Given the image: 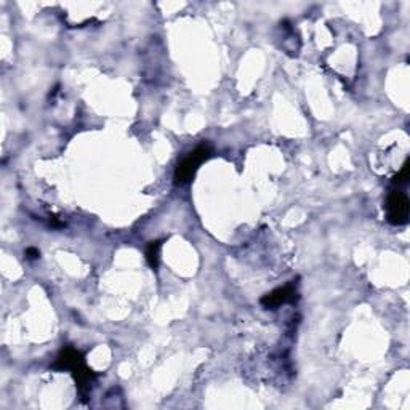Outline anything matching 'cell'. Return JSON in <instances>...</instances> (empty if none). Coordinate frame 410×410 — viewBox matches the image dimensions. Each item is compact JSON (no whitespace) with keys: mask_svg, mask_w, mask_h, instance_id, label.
I'll list each match as a JSON object with an SVG mask.
<instances>
[{"mask_svg":"<svg viewBox=\"0 0 410 410\" xmlns=\"http://www.w3.org/2000/svg\"><path fill=\"white\" fill-rule=\"evenodd\" d=\"M52 369L69 370L81 391H84L91 382L95 380V373L89 369L87 364H85L84 354L72 346H64L63 350L59 351L57 360H55L52 365Z\"/></svg>","mask_w":410,"mask_h":410,"instance_id":"cell-1","label":"cell"},{"mask_svg":"<svg viewBox=\"0 0 410 410\" xmlns=\"http://www.w3.org/2000/svg\"><path fill=\"white\" fill-rule=\"evenodd\" d=\"M212 154L213 152L210 149V146H207V144L198 146L194 151L189 152V154L183 159L178 165H176L175 175H173L175 185L176 186L188 185V183L194 178V175L198 173L200 165L209 161Z\"/></svg>","mask_w":410,"mask_h":410,"instance_id":"cell-2","label":"cell"},{"mask_svg":"<svg viewBox=\"0 0 410 410\" xmlns=\"http://www.w3.org/2000/svg\"><path fill=\"white\" fill-rule=\"evenodd\" d=\"M387 217L388 222L394 226H404L409 222V212H410V204L407 195L397 191H391L387 198Z\"/></svg>","mask_w":410,"mask_h":410,"instance_id":"cell-3","label":"cell"},{"mask_svg":"<svg viewBox=\"0 0 410 410\" xmlns=\"http://www.w3.org/2000/svg\"><path fill=\"white\" fill-rule=\"evenodd\" d=\"M297 300H298L297 287L295 284L290 283L284 287H279V289L273 290L271 293H266V295L260 300V303L263 308H266V309H276L283 304L295 303Z\"/></svg>","mask_w":410,"mask_h":410,"instance_id":"cell-4","label":"cell"},{"mask_svg":"<svg viewBox=\"0 0 410 410\" xmlns=\"http://www.w3.org/2000/svg\"><path fill=\"white\" fill-rule=\"evenodd\" d=\"M161 249H162L161 241L149 242L148 249H146V260H148L152 269H156L159 266V261H161Z\"/></svg>","mask_w":410,"mask_h":410,"instance_id":"cell-5","label":"cell"},{"mask_svg":"<svg viewBox=\"0 0 410 410\" xmlns=\"http://www.w3.org/2000/svg\"><path fill=\"white\" fill-rule=\"evenodd\" d=\"M409 178H410V161L407 159V161L404 162V165H402L401 172L393 176V183L397 186H402V185H406Z\"/></svg>","mask_w":410,"mask_h":410,"instance_id":"cell-6","label":"cell"},{"mask_svg":"<svg viewBox=\"0 0 410 410\" xmlns=\"http://www.w3.org/2000/svg\"><path fill=\"white\" fill-rule=\"evenodd\" d=\"M24 255H26L28 260H38L39 256H40V252H39L38 249H34V247H28L26 250H24Z\"/></svg>","mask_w":410,"mask_h":410,"instance_id":"cell-7","label":"cell"}]
</instances>
